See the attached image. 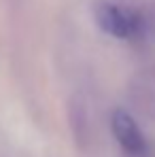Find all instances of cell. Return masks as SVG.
Segmentation results:
<instances>
[{"instance_id":"cell-2","label":"cell","mask_w":155,"mask_h":157,"mask_svg":"<svg viewBox=\"0 0 155 157\" xmlns=\"http://www.w3.org/2000/svg\"><path fill=\"white\" fill-rule=\"evenodd\" d=\"M110 132L126 153H130V155L145 153V149H147L145 134L140 130V125L136 123V119L126 108H115L110 113Z\"/></svg>"},{"instance_id":"cell-1","label":"cell","mask_w":155,"mask_h":157,"mask_svg":"<svg viewBox=\"0 0 155 157\" xmlns=\"http://www.w3.org/2000/svg\"><path fill=\"white\" fill-rule=\"evenodd\" d=\"M94 17L102 32L121 40L136 38L145 28V19L136 9L119 4V2H110V0H102L96 4Z\"/></svg>"}]
</instances>
